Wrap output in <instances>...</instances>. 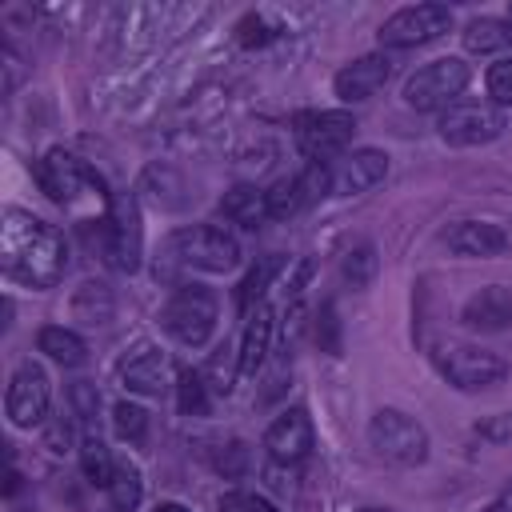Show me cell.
Wrapping results in <instances>:
<instances>
[{
  "label": "cell",
  "mask_w": 512,
  "mask_h": 512,
  "mask_svg": "<svg viewBox=\"0 0 512 512\" xmlns=\"http://www.w3.org/2000/svg\"><path fill=\"white\" fill-rule=\"evenodd\" d=\"M160 320H164V328H168L180 344L200 348V344H208V336H212V328H216V296H212L208 288H200V284H184V288L164 304Z\"/></svg>",
  "instance_id": "obj_7"
},
{
  "label": "cell",
  "mask_w": 512,
  "mask_h": 512,
  "mask_svg": "<svg viewBox=\"0 0 512 512\" xmlns=\"http://www.w3.org/2000/svg\"><path fill=\"white\" fill-rule=\"evenodd\" d=\"M368 440H372L376 456L388 460V464L412 468V464H424L428 460V432H424V424L412 420L400 408H380L368 420Z\"/></svg>",
  "instance_id": "obj_4"
},
{
  "label": "cell",
  "mask_w": 512,
  "mask_h": 512,
  "mask_svg": "<svg viewBox=\"0 0 512 512\" xmlns=\"http://www.w3.org/2000/svg\"><path fill=\"white\" fill-rule=\"evenodd\" d=\"M384 176H388V156L380 148H356L328 164V192L356 196V192L376 188Z\"/></svg>",
  "instance_id": "obj_13"
},
{
  "label": "cell",
  "mask_w": 512,
  "mask_h": 512,
  "mask_svg": "<svg viewBox=\"0 0 512 512\" xmlns=\"http://www.w3.org/2000/svg\"><path fill=\"white\" fill-rule=\"evenodd\" d=\"M156 512H188V508H184V504H160Z\"/></svg>",
  "instance_id": "obj_40"
},
{
  "label": "cell",
  "mask_w": 512,
  "mask_h": 512,
  "mask_svg": "<svg viewBox=\"0 0 512 512\" xmlns=\"http://www.w3.org/2000/svg\"><path fill=\"white\" fill-rule=\"evenodd\" d=\"M264 200H268V216H272V220H288V216H296L312 196H308L304 176H284V180H276V184L264 192Z\"/></svg>",
  "instance_id": "obj_22"
},
{
  "label": "cell",
  "mask_w": 512,
  "mask_h": 512,
  "mask_svg": "<svg viewBox=\"0 0 512 512\" xmlns=\"http://www.w3.org/2000/svg\"><path fill=\"white\" fill-rule=\"evenodd\" d=\"M480 436H484V440H492V444L512 440V412H500V416L484 420V424H480Z\"/></svg>",
  "instance_id": "obj_35"
},
{
  "label": "cell",
  "mask_w": 512,
  "mask_h": 512,
  "mask_svg": "<svg viewBox=\"0 0 512 512\" xmlns=\"http://www.w3.org/2000/svg\"><path fill=\"white\" fill-rule=\"evenodd\" d=\"M444 244L456 252V256H468V260H488V256H500L508 248V232L492 220H460L444 232Z\"/></svg>",
  "instance_id": "obj_16"
},
{
  "label": "cell",
  "mask_w": 512,
  "mask_h": 512,
  "mask_svg": "<svg viewBox=\"0 0 512 512\" xmlns=\"http://www.w3.org/2000/svg\"><path fill=\"white\" fill-rule=\"evenodd\" d=\"M220 512H248V496H240V492L220 496Z\"/></svg>",
  "instance_id": "obj_37"
},
{
  "label": "cell",
  "mask_w": 512,
  "mask_h": 512,
  "mask_svg": "<svg viewBox=\"0 0 512 512\" xmlns=\"http://www.w3.org/2000/svg\"><path fill=\"white\" fill-rule=\"evenodd\" d=\"M220 212H224V220H232V224H240V228H252V232H256L264 220H272L264 192H260V188H248V184H236L232 192H224Z\"/></svg>",
  "instance_id": "obj_20"
},
{
  "label": "cell",
  "mask_w": 512,
  "mask_h": 512,
  "mask_svg": "<svg viewBox=\"0 0 512 512\" xmlns=\"http://www.w3.org/2000/svg\"><path fill=\"white\" fill-rule=\"evenodd\" d=\"M316 340H320V344H324L328 352H336V348H340V340H336V308H332V304H324V308H320Z\"/></svg>",
  "instance_id": "obj_34"
},
{
  "label": "cell",
  "mask_w": 512,
  "mask_h": 512,
  "mask_svg": "<svg viewBox=\"0 0 512 512\" xmlns=\"http://www.w3.org/2000/svg\"><path fill=\"white\" fill-rule=\"evenodd\" d=\"M176 392H180V412L184 416H204L208 412V380H204V372H188L184 368Z\"/></svg>",
  "instance_id": "obj_27"
},
{
  "label": "cell",
  "mask_w": 512,
  "mask_h": 512,
  "mask_svg": "<svg viewBox=\"0 0 512 512\" xmlns=\"http://www.w3.org/2000/svg\"><path fill=\"white\" fill-rule=\"evenodd\" d=\"M372 268H376V256H372V248H368V244L344 256V276H348V280H352L356 288H360V284H368Z\"/></svg>",
  "instance_id": "obj_32"
},
{
  "label": "cell",
  "mask_w": 512,
  "mask_h": 512,
  "mask_svg": "<svg viewBox=\"0 0 512 512\" xmlns=\"http://www.w3.org/2000/svg\"><path fill=\"white\" fill-rule=\"evenodd\" d=\"M504 44H512V40H508V24H504V20L480 16V20H472V24L464 28V48H468V52L488 56V52H496V48H504Z\"/></svg>",
  "instance_id": "obj_23"
},
{
  "label": "cell",
  "mask_w": 512,
  "mask_h": 512,
  "mask_svg": "<svg viewBox=\"0 0 512 512\" xmlns=\"http://www.w3.org/2000/svg\"><path fill=\"white\" fill-rule=\"evenodd\" d=\"M140 492H144L140 468H136V464H116V472H112V484H108L112 508H116V512H132V508L140 504Z\"/></svg>",
  "instance_id": "obj_26"
},
{
  "label": "cell",
  "mask_w": 512,
  "mask_h": 512,
  "mask_svg": "<svg viewBox=\"0 0 512 512\" xmlns=\"http://www.w3.org/2000/svg\"><path fill=\"white\" fill-rule=\"evenodd\" d=\"M488 96H492L496 108L512 104V56H504V60H496L488 68Z\"/></svg>",
  "instance_id": "obj_29"
},
{
  "label": "cell",
  "mask_w": 512,
  "mask_h": 512,
  "mask_svg": "<svg viewBox=\"0 0 512 512\" xmlns=\"http://www.w3.org/2000/svg\"><path fill=\"white\" fill-rule=\"evenodd\" d=\"M504 24H508V40H512V8H508V20Z\"/></svg>",
  "instance_id": "obj_41"
},
{
  "label": "cell",
  "mask_w": 512,
  "mask_h": 512,
  "mask_svg": "<svg viewBox=\"0 0 512 512\" xmlns=\"http://www.w3.org/2000/svg\"><path fill=\"white\" fill-rule=\"evenodd\" d=\"M248 512H280L272 500H264V496H248Z\"/></svg>",
  "instance_id": "obj_39"
},
{
  "label": "cell",
  "mask_w": 512,
  "mask_h": 512,
  "mask_svg": "<svg viewBox=\"0 0 512 512\" xmlns=\"http://www.w3.org/2000/svg\"><path fill=\"white\" fill-rule=\"evenodd\" d=\"M352 132H356V120L340 108L296 116V144L312 164H332V156H340L348 148Z\"/></svg>",
  "instance_id": "obj_8"
},
{
  "label": "cell",
  "mask_w": 512,
  "mask_h": 512,
  "mask_svg": "<svg viewBox=\"0 0 512 512\" xmlns=\"http://www.w3.org/2000/svg\"><path fill=\"white\" fill-rule=\"evenodd\" d=\"M236 32H240L236 40H240L244 48H260V44H268V40L276 36V24H272V20H264V16L256 12V16H244Z\"/></svg>",
  "instance_id": "obj_31"
},
{
  "label": "cell",
  "mask_w": 512,
  "mask_h": 512,
  "mask_svg": "<svg viewBox=\"0 0 512 512\" xmlns=\"http://www.w3.org/2000/svg\"><path fill=\"white\" fill-rule=\"evenodd\" d=\"M436 368L460 392H480V388H492L508 376V360L480 348V344H444L436 352Z\"/></svg>",
  "instance_id": "obj_5"
},
{
  "label": "cell",
  "mask_w": 512,
  "mask_h": 512,
  "mask_svg": "<svg viewBox=\"0 0 512 512\" xmlns=\"http://www.w3.org/2000/svg\"><path fill=\"white\" fill-rule=\"evenodd\" d=\"M168 256L184 268H200V272H228L240 264V244L228 228L220 224H192L172 232L168 240Z\"/></svg>",
  "instance_id": "obj_3"
},
{
  "label": "cell",
  "mask_w": 512,
  "mask_h": 512,
  "mask_svg": "<svg viewBox=\"0 0 512 512\" xmlns=\"http://www.w3.org/2000/svg\"><path fill=\"white\" fill-rule=\"evenodd\" d=\"M244 464H248V448H244L240 440H232V444L216 456V468H220L224 476H240V472H244Z\"/></svg>",
  "instance_id": "obj_33"
},
{
  "label": "cell",
  "mask_w": 512,
  "mask_h": 512,
  "mask_svg": "<svg viewBox=\"0 0 512 512\" xmlns=\"http://www.w3.org/2000/svg\"><path fill=\"white\" fill-rule=\"evenodd\" d=\"M464 324L480 328V332H500L512 324V292L504 288H480L468 304H464Z\"/></svg>",
  "instance_id": "obj_18"
},
{
  "label": "cell",
  "mask_w": 512,
  "mask_h": 512,
  "mask_svg": "<svg viewBox=\"0 0 512 512\" xmlns=\"http://www.w3.org/2000/svg\"><path fill=\"white\" fill-rule=\"evenodd\" d=\"M276 272H280V256H264V260H256V268L244 276V284H240V292H236V304H240L244 312H252V308L260 304V296L268 292V284H272Z\"/></svg>",
  "instance_id": "obj_25"
},
{
  "label": "cell",
  "mask_w": 512,
  "mask_h": 512,
  "mask_svg": "<svg viewBox=\"0 0 512 512\" xmlns=\"http://www.w3.org/2000/svg\"><path fill=\"white\" fill-rule=\"evenodd\" d=\"M388 76H392V60H388V56H380V52L360 56V60H352V64H344V68L336 72V96H340L344 104L372 100V96L388 84Z\"/></svg>",
  "instance_id": "obj_15"
},
{
  "label": "cell",
  "mask_w": 512,
  "mask_h": 512,
  "mask_svg": "<svg viewBox=\"0 0 512 512\" xmlns=\"http://www.w3.org/2000/svg\"><path fill=\"white\" fill-rule=\"evenodd\" d=\"M112 428H116L120 440L140 444L144 432H148V412H144L140 404H132V400H120V404L112 408Z\"/></svg>",
  "instance_id": "obj_28"
},
{
  "label": "cell",
  "mask_w": 512,
  "mask_h": 512,
  "mask_svg": "<svg viewBox=\"0 0 512 512\" xmlns=\"http://www.w3.org/2000/svg\"><path fill=\"white\" fill-rule=\"evenodd\" d=\"M492 512H512V480L500 488V496H496V504H492Z\"/></svg>",
  "instance_id": "obj_38"
},
{
  "label": "cell",
  "mask_w": 512,
  "mask_h": 512,
  "mask_svg": "<svg viewBox=\"0 0 512 512\" xmlns=\"http://www.w3.org/2000/svg\"><path fill=\"white\" fill-rule=\"evenodd\" d=\"M0 264L28 288H52L68 268V244L52 224L24 208H8L0 224Z\"/></svg>",
  "instance_id": "obj_1"
},
{
  "label": "cell",
  "mask_w": 512,
  "mask_h": 512,
  "mask_svg": "<svg viewBox=\"0 0 512 512\" xmlns=\"http://www.w3.org/2000/svg\"><path fill=\"white\" fill-rule=\"evenodd\" d=\"M268 344H272V308L268 304H256L248 312V324H244V340H240V352H236V364L244 376H256V368L264 364L268 356Z\"/></svg>",
  "instance_id": "obj_19"
},
{
  "label": "cell",
  "mask_w": 512,
  "mask_h": 512,
  "mask_svg": "<svg viewBox=\"0 0 512 512\" xmlns=\"http://www.w3.org/2000/svg\"><path fill=\"white\" fill-rule=\"evenodd\" d=\"M100 252L120 272H136L140 268V212H136L132 196H116L108 204L104 232H100Z\"/></svg>",
  "instance_id": "obj_10"
},
{
  "label": "cell",
  "mask_w": 512,
  "mask_h": 512,
  "mask_svg": "<svg viewBox=\"0 0 512 512\" xmlns=\"http://www.w3.org/2000/svg\"><path fill=\"white\" fill-rule=\"evenodd\" d=\"M312 444H316V432H312V420L304 408H288L280 412L268 432H264V448L276 464H300L312 456Z\"/></svg>",
  "instance_id": "obj_14"
},
{
  "label": "cell",
  "mask_w": 512,
  "mask_h": 512,
  "mask_svg": "<svg viewBox=\"0 0 512 512\" xmlns=\"http://www.w3.org/2000/svg\"><path fill=\"white\" fill-rule=\"evenodd\" d=\"M68 436H72V428H68V420H56V424L48 428V444H52L56 452H64V444H68Z\"/></svg>",
  "instance_id": "obj_36"
},
{
  "label": "cell",
  "mask_w": 512,
  "mask_h": 512,
  "mask_svg": "<svg viewBox=\"0 0 512 512\" xmlns=\"http://www.w3.org/2000/svg\"><path fill=\"white\" fill-rule=\"evenodd\" d=\"M80 468H84V476L92 484H100V488L112 484L116 464H112V452H108V444L100 436H84V444H80Z\"/></svg>",
  "instance_id": "obj_24"
},
{
  "label": "cell",
  "mask_w": 512,
  "mask_h": 512,
  "mask_svg": "<svg viewBox=\"0 0 512 512\" xmlns=\"http://www.w3.org/2000/svg\"><path fill=\"white\" fill-rule=\"evenodd\" d=\"M120 380L128 392H140V396H160L164 384H168V360L156 352V348H140L136 356H128L120 364Z\"/></svg>",
  "instance_id": "obj_17"
},
{
  "label": "cell",
  "mask_w": 512,
  "mask_h": 512,
  "mask_svg": "<svg viewBox=\"0 0 512 512\" xmlns=\"http://www.w3.org/2000/svg\"><path fill=\"white\" fill-rule=\"evenodd\" d=\"M68 396H72V416H76V420H84V424H92V420H96V408H100L96 384H88V380H76V384L68 388Z\"/></svg>",
  "instance_id": "obj_30"
},
{
  "label": "cell",
  "mask_w": 512,
  "mask_h": 512,
  "mask_svg": "<svg viewBox=\"0 0 512 512\" xmlns=\"http://www.w3.org/2000/svg\"><path fill=\"white\" fill-rule=\"evenodd\" d=\"M48 376L40 364L24 360L16 372H12V384H8V396H4V408H8V420L16 428H36L44 424L48 416Z\"/></svg>",
  "instance_id": "obj_12"
},
{
  "label": "cell",
  "mask_w": 512,
  "mask_h": 512,
  "mask_svg": "<svg viewBox=\"0 0 512 512\" xmlns=\"http://www.w3.org/2000/svg\"><path fill=\"white\" fill-rule=\"evenodd\" d=\"M440 136L448 140V144H456V148H476V144H488V140H496L500 132H504V112L496 108V104H452V108H444V116H440Z\"/></svg>",
  "instance_id": "obj_11"
},
{
  "label": "cell",
  "mask_w": 512,
  "mask_h": 512,
  "mask_svg": "<svg viewBox=\"0 0 512 512\" xmlns=\"http://www.w3.org/2000/svg\"><path fill=\"white\" fill-rule=\"evenodd\" d=\"M468 84V64L456 56L432 60L424 68H416L404 80V104L416 112H436V108H452V100L464 92Z\"/></svg>",
  "instance_id": "obj_6"
},
{
  "label": "cell",
  "mask_w": 512,
  "mask_h": 512,
  "mask_svg": "<svg viewBox=\"0 0 512 512\" xmlns=\"http://www.w3.org/2000/svg\"><path fill=\"white\" fill-rule=\"evenodd\" d=\"M452 28V8L448 4H408L392 12L380 24V44L384 48H416Z\"/></svg>",
  "instance_id": "obj_9"
},
{
  "label": "cell",
  "mask_w": 512,
  "mask_h": 512,
  "mask_svg": "<svg viewBox=\"0 0 512 512\" xmlns=\"http://www.w3.org/2000/svg\"><path fill=\"white\" fill-rule=\"evenodd\" d=\"M36 348H40L44 356H52L56 364H64V368H76V364H84V356H88L84 340H80L72 328H64V324L40 328V332H36Z\"/></svg>",
  "instance_id": "obj_21"
},
{
  "label": "cell",
  "mask_w": 512,
  "mask_h": 512,
  "mask_svg": "<svg viewBox=\"0 0 512 512\" xmlns=\"http://www.w3.org/2000/svg\"><path fill=\"white\" fill-rule=\"evenodd\" d=\"M36 180H40L44 196H48L52 204H64V208H80L84 196H92V200H100V204H112L108 192H104V180H100L80 156H72V152H64V148H52V152L36 164Z\"/></svg>",
  "instance_id": "obj_2"
},
{
  "label": "cell",
  "mask_w": 512,
  "mask_h": 512,
  "mask_svg": "<svg viewBox=\"0 0 512 512\" xmlns=\"http://www.w3.org/2000/svg\"><path fill=\"white\" fill-rule=\"evenodd\" d=\"M360 512H392V508H360Z\"/></svg>",
  "instance_id": "obj_42"
}]
</instances>
